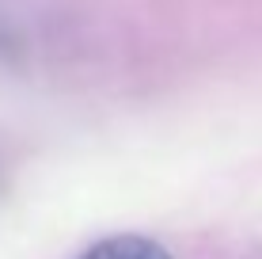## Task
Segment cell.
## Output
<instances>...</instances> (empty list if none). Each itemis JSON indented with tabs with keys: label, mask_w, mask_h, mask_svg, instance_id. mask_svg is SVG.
I'll list each match as a JSON object with an SVG mask.
<instances>
[{
	"label": "cell",
	"mask_w": 262,
	"mask_h": 259,
	"mask_svg": "<svg viewBox=\"0 0 262 259\" xmlns=\"http://www.w3.org/2000/svg\"><path fill=\"white\" fill-rule=\"evenodd\" d=\"M76 259H171V252L164 244H156V240L148 236H106V240H95L88 252H80Z\"/></svg>",
	"instance_id": "6da1fadb"
}]
</instances>
